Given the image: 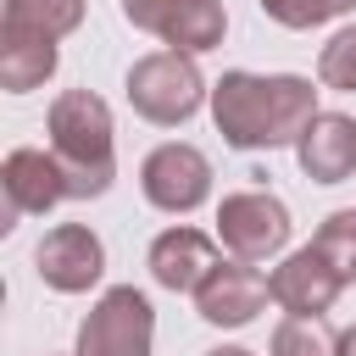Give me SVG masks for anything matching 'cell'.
<instances>
[{
	"label": "cell",
	"mask_w": 356,
	"mask_h": 356,
	"mask_svg": "<svg viewBox=\"0 0 356 356\" xmlns=\"http://www.w3.org/2000/svg\"><path fill=\"white\" fill-rule=\"evenodd\" d=\"M317 117V89L300 72H222L211 83V122L228 150H284Z\"/></svg>",
	"instance_id": "6da1fadb"
},
{
	"label": "cell",
	"mask_w": 356,
	"mask_h": 356,
	"mask_svg": "<svg viewBox=\"0 0 356 356\" xmlns=\"http://www.w3.org/2000/svg\"><path fill=\"white\" fill-rule=\"evenodd\" d=\"M50 150L67 172V200H100L117 178V128H111V106L95 89H61L50 100Z\"/></svg>",
	"instance_id": "7a4b0ae2"
},
{
	"label": "cell",
	"mask_w": 356,
	"mask_h": 356,
	"mask_svg": "<svg viewBox=\"0 0 356 356\" xmlns=\"http://www.w3.org/2000/svg\"><path fill=\"white\" fill-rule=\"evenodd\" d=\"M211 100L189 50H150L128 67V106L156 128H184Z\"/></svg>",
	"instance_id": "3957f363"
},
{
	"label": "cell",
	"mask_w": 356,
	"mask_h": 356,
	"mask_svg": "<svg viewBox=\"0 0 356 356\" xmlns=\"http://www.w3.org/2000/svg\"><path fill=\"white\" fill-rule=\"evenodd\" d=\"M295 222H289V206L267 189H239V195H222L217 206V245L239 261H273L284 256Z\"/></svg>",
	"instance_id": "277c9868"
},
{
	"label": "cell",
	"mask_w": 356,
	"mask_h": 356,
	"mask_svg": "<svg viewBox=\"0 0 356 356\" xmlns=\"http://www.w3.org/2000/svg\"><path fill=\"white\" fill-rule=\"evenodd\" d=\"M150 345H156V312L134 284L106 289L78 323V356H150Z\"/></svg>",
	"instance_id": "5b68a950"
},
{
	"label": "cell",
	"mask_w": 356,
	"mask_h": 356,
	"mask_svg": "<svg viewBox=\"0 0 356 356\" xmlns=\"http://www.w3.org/2000/svg\"><path fill=\"white\" fill-rule=\"evenodd\" d=\"M122 17L161 39L167 50H189V56H206L222 44L228 33V11L222 0H122Z\"/></svg>",
	"instance_id": "8992f818"
},
{
	"label": "cell",
	"mask_w": 356,
	"mask_h": 356,
	"mask_svg": "<svg viewBox=\"0 0 356 356\" xmlns=\"http://www.w3.org/2000/svg\"><path fill=\"white\" fill-rule=\"evenodd\" d=\"M139 189H145V200H150L156 211L189 217V211H200L206 195H211V161H206V150H195V145H184V139H167V145H156V150L139 161Z\"/></svg>",
	"instance_id": "52a82bcc"
},
{
	"label": "cell",
	"mask_w": 356,
	"mask_h": 356,
	"mask_svg": "<svg viewBox=\"0 0 356 356\" xmlns=\"http://www.w3.org/2000/svg\"><path fill=\"white\" fill-rule=\"evenodd\" d=\"M33 267H39L44 289H56V295H83V289H95L100 273H106V245H100V234H95L89 222H56V228L39 239V250H33Z\"/></svg>",
	"instance_id": "ba28073f"
},
{
	"label": "cell",
	"mask_w": 356,
	"mask_h": 356,
	"mask_svg": "<svg viewBox=\"0 0 356 356\" xmlns=\"http://www.w3.org/2000/svg\"><path fill=\"white\" fill-rule=\"evenodd\" d=\"M267 300H273V284L256 273V261H239V256L217 261L206 273V284L195 289V312L211 328H245V323H256V312Z\"/></svg>",
	"instance_id": "9c48e42d"
},
{
	"label": "cell",
	"mask_w": 356,
	"mask_h": 356,
	"mask_svg": "<svg viewBox=\"0 0 356 356\" xmlns=\"http://www.w3.org/2000/svg\"><path fill=\"white\" fill-rule=\"evenodd\" d=\"M273 306H284L289 317H323L334 300H339V289H345V278L328 267V256L317 250V245H300V250H289L278 267H273Z\"/></svg>",
	"instance_id": "30bf717a"
},
{
	"label": "cell",
	"mask_w": 356,
	"mask_h": 356,
	"mask_svg": "<svg viewBox=\"0 0 356 356\" xmlns=\"http://www.w3.org/2000/svg\"><path fill=\"white\" fill-rule=\"evenodd\" d=\"M217 261H222L217 239L200 234V228H184V222H178V228H161V234L150 239V256H145L150 278H156L161 289H172V295H195Z\"/></svg>",
	"instance_id": "8fae6325"
},
{
	"label": "cell",
	"mask_w": 356,
	"mask_h": 356,
	"mask_svg": "<svg viewBox=\"0 0 356 356\" xmlns=\"http://www.w3.org/2000/svg\"><path fill=\"white\" fill-rule=\"evenodd\" d=\"M295 161L312 184H345L356 178V117L345 111H317L306 134L295 139Z\"/></svg>",
	"instance_id": "7c38bea8"
},
{
	"label": "cell",
	"mask_w": 356,
	"mask_h": 356,
	"mask_svg": "<svg viewBox=\"0 0 356 356\" xmlns=\"http://www.w3.org/2000/svg\"><path fill=\"white\" fill-rule=\"evenodd\" d=\"M0 184H6L11 211H28V217H44L50 206L67 200V172H61L56 150H39V145H17L0 161Z\"/></svg>",
	"instance_id": "4fadbf2b"
},
{
	"label": "cell",
	"mask_w": 356,
	"mask_h": 356,
	"mask_svg": "<svg viewBox=\"0 0 356 356\" xmlns=\"http://www.w3.org/2000/svg\"><path fill=\"white\" fill-rule=\"evenodd\" d=\"M61 67L56 39H33V33H0V89L28 95L39 89L50 72Z\"/></svg>",
	"instance_id": "5bb4252c"
},
{
	"label": "cell",
	"mask_w": 356,
	"mask_h": 356,
	"mask_svg": "<svg viewBox=\"0 0 356 356\" xmlns=\"http://www.w3.org/2000/svg\"><path fill=\"white\" fill-rule=\"evenodd\" d=\"M83 22V0H6L0 33H33V39H67Z\"/></svg>",
	"instance_id": "9a60e30c"
},
{
	"label": "cell",
	"mask_w": 356,
	"mask_h": 356,
	"mask_svg": "<svg viewBox=\"0 0 356 356\" xmlns=\"http://www.w3.org/2000/svg\"><path fill=\"white\" fill-rule=\"evenodd\" d=\"M267 350L273 356H339V334L328 328V317H284Z\"/></svg>",
	"instance_id": "2e32d148"
},
{
	"label": "cell",
	"mask_w": 356,
	"mask_h": 356,
	"mask_svg": "<svg viewBox=\"0 0 356 356\" xmlns=\"http://www.w3.org/2000/svg\"><path fill=\"white\" fill-rule=\"evenodd\" d=\"M312 245L328 256V267H334L345 284H356V211H328L323 228L312 234Z\"/></svg>",
	"instance_id": "e0dca14e"
},
{
	"label": "cell",
	"mask_w": 356,
	"mask_h": 356,
	"mask_svg": "<svg viewBox=\"0 0 356 356\" xmlns=\"http://www.w3.org/2000/svg\"><path fill=\"white\" fill-rule=\"evenodd\" d=\"M345 11H356V0H261V17L278 22V28H295V33L323 28V22L345 17Z\"/></svg>",
	"instance_id": "ac0fdd59"
},
{
	"label": "cell",
	"mask_w": 356,
	"mask_h": 356,
	"mask_svg": "<svg viewBox=\"0 0 356 356\" xmlns=\"http://www.w3.org/2000/svg\"><path fill=\"white\" fill-rule=\"evenodd\" d=\"M317 83L323 89H339V95H356V22L339 28L317 50Z\"/></svg>",
	"instance_id": "d6986e66"
},
{
	"label": "cell",
	"mask_w": 356,
	"mask_h": 356,
	"mask_svg": "<svg viewBox=\"0 0 356 356\" xmlns=\"http://www.w3.org/2000/svg\"><path fill=\"white\" fill-rule=\"evenodd\" d=\"M339 356H356V323H350V328H339Z\"/></svg>",
	"instance_id": "ffe728a7"
},
{
	"label": "cell",
	"mask_w": 356,
	"mask_h": 356,
	"mask_svg": "<svg viewBox=\"0 0 356 356\" xmlns=\"http://www.w3.org/2000/svg\"><path fill=\"white\" fill-rule=\"evenodd\" d=\"M206 356H256V350H245V345H217V350H206Z\"/></svg>",
	"instance_id": "44dd1931"
},
{
	"label": "cell",
	"mask_w": 356,
	"mask_h": 356,
	"mask_svg": "<svg viewBox=\"0 0 356 356\" xmlns=\"http://www.w3.org/2000/svg\"><path fill=\"white\" fill-rule=\"evenodd\" d=\"M72 356H78V350H72Z\"/></svg>",
	"instance_id": "7402d4cb"
}]
</instances>
